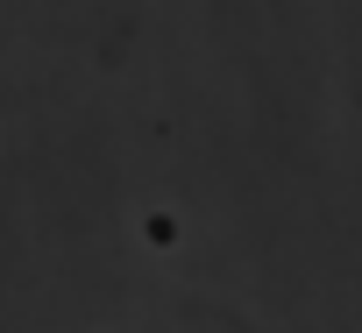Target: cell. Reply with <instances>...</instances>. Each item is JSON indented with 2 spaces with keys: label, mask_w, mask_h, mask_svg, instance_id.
<instances>
[]
</instances>
